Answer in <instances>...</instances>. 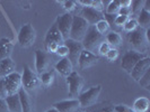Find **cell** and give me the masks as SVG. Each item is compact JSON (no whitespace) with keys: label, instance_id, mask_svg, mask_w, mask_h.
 Returning a JSON list of instances; mask_svg holds the SVG:
<instances>
[{"label":"cell","instance_id":"6da1fadb","mask_svg":"<svg viewBox=\"0 0 150 112\" xmlns=\"http://www.w3.org/2000/svg\"><path fill=\"white\" fill-rule=\"evenodd\" d=\"M129 43L133 46V51L141 54H147L149 49V40L146 36V30L138 27L134 31L128 34Z\"/></svg>","mask_w":150,"mask_h":112},{"label":"cell","instance_id":"7a4b0ae2","mask_svg":"<svg viewBox=\"0 0 150 112\" xmlns=\"http://www.w3.org/2000/svg\"><path fill=\"white\" fill-rule=\"evenodd\" d=\"M64 44V40L58 30L55 24L47 30L44 38V49L47 54H55L58 47Z\"/></svg>","mask_w":150,"mask_h":112},{"label":"cell","instance_id":"3957f363","mask_svg":"<svg viewBox=\"0 0 150 112\" xmlns=\"http://www.w3.org/2000/svg\"><path fill=\"white\" fill-rule=\"evenodd\" d=\"M104 40H105V37L102 36L100 34H98L94 26H89V28L87 30V34L83 38V40L81 42V44H83V49L96 55L99 45Z\"/></svg>","mask_w":150,"mask_h":112},{"label":"cell","instance_id":"277c9868","mask_svg":"<svg viewBox=\"0 0 150 112\" xmlns=\"http://www.w3.org/2000/svg\"><path fill=\"white\" fill-rule=\"evenodd\" d=\"M88 28H89V24L83 18H81L78 15L72 16V25H71L69 38L75 40V42L81 43L86 36V34H87Z\"/></svg>","mask_w":150,"mask_h":112},{"label":"cell","instance_id":"5b68a950","mask_svg":"<svg viewBox=\"0 0 150 112\" xmlns=\"http://www.w3.org/2000/svg\"><path fill=\"white\" fill-rule=\"evenodd\" d=\"M41 80L36 73H34L27 65L24 66V71L22 74V89H24L27 93H33L40 88Z\"/></svg>","mask_w":150,"mask_h":112},{"label":"cell","instance_id":"8992f818","mask_svg":"<svg viewBox=\"0 0 150 112\" xmlns=\"http://www.w3.org/2000/svg\"><path fill=\"white\" fill-rule=\"evenodd\" d=\"M144 57H147V54H141L139 52H135L133 49L128 51L123 54V56L121 58V67L123 71H125L127 73L130 74L135 64Z\"/></svg>","mask_w":150,"mask_h":112},{"label":"cell","instance_id":"52a82bcc","mask_svg":"<svg viewBox=\"0 0 150 112\" xmlns=\"http://www.w3.org/2000/svg\"><path fill=\"white\" fill-rule=\"evenodd\" d=\"M102 92V86L97 85V86H94V88H90L89 90H87L86 92L81 93L79 97H78V102L80 104V108H89L91 105H94L97 102L99 94Z\"/></svg>","mask_w":150,"mask_h":112},{"label":"cell","instance_id":"ba28073f","mask_svg":"<svg viewBox=\"0 0 150 112\" xmlns=\"http://www.w3.org/2000/svg\"><path fill=\"white\" fill-rule=\"evenodd\" d=\"M36 39V31L30 24H26L22 26L18 33V43L22 47H30L35 43Z\"/></svg>","mask_w":150,"mask_h":112},{"label":"cell","instance_id":"9c48e42d","mask_svg":"<svg viewBox=\"0 0 150 112\" xmlns=\"http://www.w3.org/2000/svg\"><path fill=\"white\" fill-rule=\"evenodd\" d=\"M4 82H5L8 95L18 94V92L22 89V75L15 71L14 73L4 77Z\"/></svg>","mask_w":150,"mask_h":112},{"label":"cell","instance_id":"30bf717a","mask_svg":"<svg viewBox=\"0 0 150 112\" xmlns=\"http://www.w3.org/2000/svg\"><path fill=\"white\" fill-rule=\"evenodd\" d=\"M83 79L74 71L71 74L67 77V84L69 88V93L71 97H79L81 94L83 88Z\"/></svg>","mask_w":150,"mask_h":112},{"label":"cell","instance_id":"8fae6325","mask_svg":"<svg viewBox=\"0 0 150 112\" xmlns=\"http://www.w3.org/2000/svg\"><path fill=\"white\" fill-rule=\"evenodd\" d=\"M71 25H72V15H71V14H67V13H66V14H62V15L58 16L55 26H57L58 30L60 31L63 40L69 39Z\"/></svg>","mask_w":150,"mask_h":112},{"label":"cell","instance_id":"7c38bea8","mask_svg":"<svg viewBox=\"0 0 150 112\" xmlns=\"http://www.w3.org/2000/svg\"><path fill=\"white\" fill-rule=\"evenodd\" d=\"M64 45L68 47L69 49V54H68V60L70 61V63L72 64V66L78 67V60H79V56L81 52L83 51V47L81 43H78V42H75L72 39H67L64 40Z\"/></svg>","mask_w":150,"mask_h":112},{"label":"cell","instance_id":"4fadbf2b","mask_svg":"<svg viewBox=\"0 0 150 112\" xmlns=\"http://www.w3.org/2000/svg\"><path fill=\"white\" fill-rule=\"evenodd\" d=\"M50 65H51V61L49 54L42 49L35 51V67L38 74L42 75L45 72L50 71Z\"/></svg>","mask_w":150,"mask_h":112},{"label":"cell","instance_id":"5bb4252c","mask_svg":"<svg viewBox=\"0 0 150 112\" xmlns=\"http://www.w3.org/2000/svg\"><path fill=\"white\" fill-rule=\"evenodd\" d=\"M149 70H150V58L147 56V57L140 60L135 64L134 67L132 68L130 75H131V77H132L134 81L139 82V80H140L143 75L146 74V72L149 71Z\"/></svg>","mask_w":150,"mask_h":112},{"label":"cell","instance_id":"9a60e30c","mask_svg":"<svg viewBox=\"0 0 150 112\" xmlns=\"http://www.w3.org/2000/svg\"><path fill=\"white\" fill-rule=\"evenodd\" d=\"M79 16L88 22L89 26H95L99 20L104 19L103 13H99V11L95 10L94 8H91V7L83 8V9H81V13H80Z\"/></svg>","mask_w":150,"mask_h":112},{"label":"cell","instance_id":"2e32d148","mask_svg":"<svg viewBox=\"0 0 150 112\" xmlns=\"http://www.w3.org/2000/svg\"><path fill=\"white\" fill-rule=\"evenodd\" d=\"M98 60H99V57L97 55L83 49L79 56V60H78V67L80 70H86L88 67L94 66L98 62Z\"/></svg>","mask_w":150,"mask_h":112},{"label":"cell","instance_id":"e0dca14e","mask_svg":"<svg viewBox=\"0 0 150 112\" xmlns=\"http://www.w3.org/2000/svg\"><path fill=\"white\" fill-rule=\"evenodd\" d=\"M53 108L58 112H77L80 109V104L77 99H74L57 102L53 104Z\"/></svg>","mask_w":150,"mask_h":112},{"label":"cell","instance_id":"ac0fdd59","mask_svg":"<svg viewBox=\"0 0 150 112\" xmlns=\"http://www.w3.org/2000/svg\"><path fill=\"white\" fill-rule=\"evenodd\" d=\"M54 68L57 70V72H59V73H60L62 76H64V77H68L69 75L74 72V66H72V64L70 63V61L68 60L67 57H66V58H61V60L55 64Z\"/></svg>","mask_w":150,"mask_h":112},{"label":"cell","instance_id":"d6986e66","mask_svg":"<svg viewBox=\"0 0 150 112\" xmlns=\"http://www.w3.org/2000/svg\"><path fill=\"white\" fill-rule=\"evenodd\" d=\"M14 49V44L8 38H1L0 39V61L9 58Z\"/></svg>","mask_w":150,"mask_h":112},{"label":"cell","instance_id":"ffe728a7","mask_svg":"<svg viewBox=\"0 0 150 112\" xmlns=\"http://www.w3.org/2000/svg\"><path fill=\"white\" fill-rule=\"evenodd\" d=\"M14 72H15V62L10 57L0 61V79H4Z\"/></svg>","mask_w":150,"mask_h":112},{"label":"cell","instance_id":"44dd1931","mask_svg":"<svg viewBox=\"0 0 150 112\" xmlns=\"http://www.w3.org/2000/svg\"><path fill=\"white\" fill-rule=\"evenodd\" d=\"M18 95L21 99V104H22V111L23 112H34L33 109V102L30 99V94L24 89H21L18 92Z\"/></svg>","mask_w":150,"mask_h":112},{"label":"cell","instance_id":"7402d4cb","mask_svg":"<svg viewBox=\"0 0 150 112\" xmlns=\"http://www.w3.org/2000/svg\"><path fill=\"white\" fill-rule=\"evenodd\" d=\"M5 100H6V103H7L9 112H23L22 104H21V99H19L18 94L8 95Z\"/></svg>","mask_w":150,"mask_h":112},{"label":"cell","instance_id":"603a6c76","mask_svg":"<svg viewBox=\"0 0 150 112\" xmlns=\"http://www.w3.org/2000/svg\"><path fill=\"white\" fill-rule=\"evenodd\" d=\"M150 105V101L147 99V97H138L133 103V106H132V111L133 112H147L148 109H149Z\"/></svg>","mask_w":150,"mask_h":112},{"label":"cell","instance_id":"cb8c5ba5","mask_svg":"<svg viewBox=\"0 0 150 112\" xmlns=\"http://www.w3.org/2000/svg\"><path fill=\"white\" fill-rule=\"evenodd\" d=\"M137 22L139 25L140 28L147 30L150 28V13L144 10L142 8V10L139 13L138 15V19H137Z\"/></svg>","mask_w":150,"mask_h":112},{"label":"cell","instance_id":"d4e9b609","mask_svg":"<svg viewBox=\"0 0 150 112\" xmlns=\"http://www.w3.org/2000/svg\"><path fill=\"white\" fill-rule=\"evenodd\" d=\"M106 43H108L112 48H116L122 45V37L119 33L116 31H110L105 36Z\"/></svg>","mask_w":150,"mask_h":112},{"label":"cell","instance_id":"484cf974","mask_svg":"<svg viewBox=\"0 0 150 112\" xmlns=\"http://www.w3.org/2000/svg\"><path fill=\"white\" fill-rule=\"evenodd\" d=\"M54 79H55V75H54V72L53 71H47L43 74L41 75L40 80H41V84H43L45 88H49L51 86L54 82Z\"/></svg>","mask_w":150,"mask_h":112},{"label":"cell","instance_id":"4316f807","mask_svg":"<svg viewBox=\"0 0 150 112\" xmlns=\"http://www.w3.org/2000/svg\"><path fill=\"white\" fill-rule=\"evenodd\" d=\"M121 8L120 0H112L105 7V14L107 15H117Z\"/></svg>","mask_w":150,"mask_h":112},{"label":"cell","instance_id":"83f0119b","mask_svg":"<svg viewBox=\"0 0 150 112\" xmlns=\"http://www.w3.org/2000/svg\"><path fill=\"white\" fill-rule=\"evenodd\" d=\"M94 27H95V29L97 30L98 34H100V35H102V36H104V37H105L106 35L110 33V29H111V26L108 25V22H106L105 19L99 20V22H98Z\"/></svg>","mask_w":150,"mask_h":112},{"label":"cell","instance_id":"f1b7e54d","mask_svg":"<svg viewBox=\"0 0 150 112\" xmlns=\"http://www.w3.org/2000/svg\"><path fill=\"white\" fill-rule=\"evenodd\" d=\"M138 27H139V25H138V22H137V19H134V18H129L128 22L124 24V26H123L122 28L124 29L125 33L130 34V33L134 31Z\"/></svg>","mask_w":150,"mask_h":112},{"label":"cell","instance_id":"f546056e","mask_svg":"<svg viewBox=\"0 0 150 112\" xmlns=\"http://www.w3.org/2000/svg\"><path fill=\"white\" fill-rule=\"evenodd\" d=\"M143 8V1L141 0H134V1H131V5H130V10H131V14H139Z\"/></svg>","mask_w":150,"mask_h":112},{"label":"cell","instance_id":"4dcf8cb0","mask_svg":"<svg viewBox=\"0 0 150 112\" xmlns=\"http://www.w3.org/2000/svg\"><path fill=\"white\" fill-rule=\"evenodd\" d=\"M138 83H139L142 88H146L147 90H150V70L146 72V74L143 75L142 77L139 80Z\"/></svg>","mask_w":150,"mask_h":112},{"label":"cell","instance_id":"1f68e13d","mask_svg":"<svg viewBox=\"0 0 150 112\" xmlns=\"http://www.w3.org/2000/svg\"><path fill=\"white\" fill-rule=\"evenodd\" d=\"M111 48H112V47L110 46V44L106 43V40H104L102 44L99 45V47H98V49H97V54L100 55V56H105L106 54H107V52H108Z\"/></svg>","mask_w":150,"mask_h":112},{"label":"cell","instance_id":"d6a6232c","mask_svg":"<svg viewBox=\"0 0 150 112\" xmlns=\"http://www.w3.org/2000/svg\"><path fill=\"white\" fill-rule=\"evenodd\" d=\"M62 3H63V8L66 9L67 14H71L77 8V2L76 1H63Z\"/></svg>","mask_w":150,"mask_h":112},{"label":"cell","instance_id":"836d02e7","mask_svg":"<svg viewBox=\"0 0 150 112\" xmlns=\"http://www.w3.org/2000/svg\"><path fill=\"white\" fill-rule=\"evenodd\" d=\"M105 57L110 61V62L116 61L117 57H119V51H117V48H111V49L107 52V54L105 55Z\"/></svg>","mask_w":150,"mask_h":112},{"label":"cell","instance_id":"e575fe53","mask_svg":"<svg viewBox=\"0 0 150 112\" xmlns=\"http://www.w3.org/2000/svg\"><path fill=\"white\" fill-rule=\"evenodd\" d=\"M129 17H125V16H120V15H116L115 19H114V26L116 27H123L124 24L128 22Z\"/></svg>","mask_w":150,"mask_h":112},{"label":"cell","instance_id":"d590c367","mask_svg":"<svg viewBox=\"0 0 150 112\" xmlns=\"http://www.w3.org/2000/svg\"><path fill=\"white\" fill-rule=\"evenodd\" d=\"M55 54H57L58 56H60L61 58H66V57H68L69 49H68L67 46L63 44V45H61V46H59V47H58V49H57Z\"/></svg>","mask_w":150,"mask_h":112},{"label":"cell","instance_id":"8d00e7d4","mask_svg":"<svg viewBox=\"0 0 150 112\" xmlns=\"http://www.w3.org/2000/svg\"><path fill=\"white\" fill-rule=\"evenodd\" d=\"M8 97L7 90L5 86V82L4 79H0V99H6Z\"/></svg>","mask_w":150,"mask_h":112},{"label":"cell","instance_id":"74e56055","mask_svg":"<svg viewBox=\"0 0 150 112\" xmlns=\"http://www.w3.org/2000/svg\"><path fill=\"white\" fill-rule=\"evenodd\" d=\"M114 111L115 112H133L130 108L125 106V105H116V106H114Z\"/></svg>","mask_w":150,"mask_h":112},{"label":"cell","instance_id":"f35d334b","mask_svg":"<svg viewBox=\"0 0 150 112\" xmlns=\"http://www.w3.org/2000/svg\"><path fill=\"white\" fill-rule=\"evenodd\" d=\"M117 15L120 16H125V17H129L131 15V10L129 7H121L120 10H119V14Z\"/></svg>","mask_w":150,"mask_h":112},{"label":"cell","instance_id":"ab89813d","mask_svg":"<svg viewBox=\"0 0 150 112\" xmlns=\"http://www.w3.org/2000/svg\"><path fill=\"white\" fill-rule=\"evenodd\" d=\"M0 112H9L5 99H0Z\"/></svg>","mask_w":150,"mask_h":112},{"label":"cell","instance_id":"60d3db41","mask_svg":"<svg viewBox=\"0 0 150 112\" xmlns=\"http://www.w3.org/2000/svg\"><path fill=\"white\" fill-rule=\"evenodd\" d=\"M131 1H132V0H124V1H120L121 7H129V8H130Z\"/></svg>","mask_w":150,"mask_h":112},{"label":"cell","instance_id":"b9f144b4","mask_svg":"<svg viewBox=\"0 0 150 112\" xmlns=\"http://www.w3.org/2000/svg\"><path fill=\"white\" fill-rule=\"evenodd\" d=\"M99 112H114V106H108V108L103 109L102 111H99Z\"/></svg>","mask_w":150,"mask_h":112},{"label":"cell","instance_id":"7bdbcfd3","mask_svg":"<svg viewBox=\"0 0 150 112\" xmlns=\"http://www.w3.org/2000/svg\"><path fill=\"white\" fill-rule=\"evenodd\" d=\"M45 112H58L54 108H52V109H50V110H47V111H45Z\"/></svg>","mask_w":150,"mask_h":112},{"label":"cell","instance_id":"ee69618b","mask_svg":"<svg viewBox=\"0 0 150 112\" xmlns=\"http://www.w3.org/2000/svg\"><path fill=\"white\" fill-rule=\"evenodd\" d=\"M114 112H115V111H114Z\"/></svg>","mask_w":150,"mask_h":112}]
</instances>
